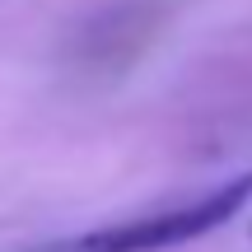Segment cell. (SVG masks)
<instances>
[{
	"instance_id": "6da1fadb",
	"label": "cell",
	"mask_w": 252,
	"mask_h": 252,
	"mask_svg": "<svg viewBox=\"0 0 252 252\" xmlns=\"http://www.w3.org/2000/svg\"><path fill=\"white\" fill-rule=\"evenodd\" d=\"M252 201V173L210 187L206 196L187 201L178 210H159V215H135L108 229H89V234H70V238H52V243H37L28 252H168L182 248L191 238H206L210 229L229 224Z\"/></svg>"
}]
</instances>
